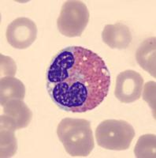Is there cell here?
I'll return each mask as SVG.
<instances>
[{"instance_id": "cell-1", "label": "cell", "mask_w": 156, "mask_h": 158, "mask_svg": "<svg viewBox=\"0 0 156 158\" xmlns=\"http://www.w3.org/2000/svg\"><path fill=\"white\" fill-rule=\"evenodd\" d=\"M110 73L103 59L80 46L63 48L52 59L46 88L63 111L82 113L102 104L109 93Z\"/></svg>"}, {"instance_id": "cell-2", "label": "cell", "mask_w": 156, "mask_h": 158, "mask_svg": "<svg viewBox=\"0 0 156 158\" xmlns=\"http://www.w3.org/2000/svg\"><path fill=\"white\" fill-rule=\"evenodd\" d=\"M57 135L71 156H87L95 147L91 123L86 119L63 118L58 125Z\"/></svg>"}, {"instance_id": "cell-3", "label": "cell", "mask_w": 156, "mask_h": 158, "mask_svg": "<svg viewBox=\"0 0 156 158\" xmlns=\"http://www.w3.org/2000/svg\"><path fill=\"white\" fill-rule=\"evenodd\" d=\"M134 137V128L125 120L106 119L95 130L97 144L110 150H126L131 146Z\"/></svg>"}, {"instance_id": "cell-4", "label": "cell", "mask_w": 156, "mask_h": 158, "mask_svg": "<svg viewBox=\"0 0 156 158\" xmlns=\"http://www.w3.org/2000/svg\"><path fill=\"white\" fill-rule=\"evenodd\" d=\"M89 18L88 7L82 1H66L57 20L58 29L67 37L81 36L88 25Z\"/></svg>"}, {"instance_id": "cell-5", "label": "cell", "mask_w": 156, "mask_h": 158, "mask_svg": "<svg viewBox=\"0 0 156 158\" xmlns=\"http://www.w3.org/2000/svg\"><path fill=\"white\" fill-rule=\"evenodd\" d=\"M6 36L13 48L26 49L36 40L37 27L36 23L29 18H18L8 25Z\"/></svg>"}, {"instance_id": "cell-6", "label": "cell", "mask_w": 156, "mask_h": 158, "mask_svg": "<svg viewBox=\"0 0 156 158\" xmlns=\"http://www.w3.org/2000/svg\"><path fill=\"white\" fill-rule=\"evenodd\" d=\"M143 86L144 78L138 72L126 70L117 77L114 95L122 103L135 102L141 97Z\"/></svg>"}, {"instance_id": "cell-7", "label": "cell", "mask_w": 156, "mask_h": 158, "mask_svg": "<svg viewBox=\"0 0 156 158\" xmlns=\"http://www.w3.org/2000/svg\"><path fill=\"white\" fill-rule=\"evenodd\" d=\"M32 118V112L22 100L14 99L3 105L1 115V125L11 129L19 130L27 127Z\"/></svg>"}, {"instance_id": "cell-8", "label": "cell", "mask_w": 156, "mask_h": 158, "mask_svg": "<svg viewBox=\"0 0 156 158\" xmlns=\"http://www.w3.org/2000/svg\"><path fill=\"white\" fill-rule=\"evenodd\" d=\"M102 39L110 48L126 49L131 44L133 36L127 25L118 22L114 25H106L102 32Z\"/></svg>"}, {"instance_id": "cell-9", "label": "cell", "mask_w": 156, "mask_h": 158, "mask_svg": "<svg viewBox=\"0 0 156 158\" xmlns=\"http://www.w3.org/2000/svg\"><path fill=\"white\" fill-rule=\"evenodd\" d=\"M155 52L156 39L154 36H151L144 40L136 52L137 63L154 77H156Z\"/></svg>"}, {"instance_id": "cell-10", "label": "cell", "mask_w": 156, "mask_h": 158, "mask_svg": "<svg viewBox=\"0 0 156 158\" xmlns=\"http://www.w3.org/2000/svg\"><path fill=\"white\" fill-rule=\"evenodd\" d=\"M25 87L23 83L14 77H2L0 80V104L3 106L7 101L14 99L23 101Z\"/></svg>"}, {"instance_id": "cell-11", "label": "cell", "mask_w": 156, "mask_h": 158, "mask_svg": "<svg viewBox=\"0 0 156 158\" xmlns=\"http://www.w3.org/2000/svg\"><path fill=\"white\" fill-rule=\"evenodd\" d=\"M14 130L1 125V157H10L17 152Z\"/></svg>"}, {"instance_id": "cell-12", "label": "cell", "mask_w": 156, "mask_h": 158, "mask_svg": "<svg viewBox=\"0 0 156 158\" xmlns=\"http://www.w3.org/2000/svg\"><path fill=\"white\" fill-rule=\"evenodd\" d=\"M155 135H144L140 137L134 149L136 157H155Z\"/></svg>"}, {"instance_id": "cell-13", "label": "cell", "mask_w": 156, "mask_h": 158, "mask_svg": "<svg viewBox=\"0 0 156 158\" xmlns=\"http://www.w3.org/2000/svg\"><path fill=\"white\" fill-rule=\"evenodd\" d=\"M16 63L11 58L1 55V77L2 75L14 77L16 74Z\"/></svg>"}, {"instance_id": "cell-14", "label": "cell", "mask_w": 156, "mask_h": 158, "mask_svg": "<svg viewBox=\"0 0 156 158\" xmlns=\"http://www.w3.org/2000/svg\"><path fill=\"white\" fill-rule=\"evenodd\" d=\"M144 100L147 102L151 108L154 113L155 111V82L153 81H149L146 83L144 85Z\"/></svg>"}]
</instances>
